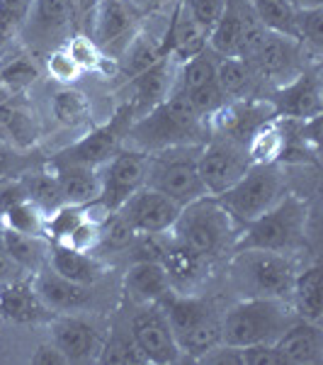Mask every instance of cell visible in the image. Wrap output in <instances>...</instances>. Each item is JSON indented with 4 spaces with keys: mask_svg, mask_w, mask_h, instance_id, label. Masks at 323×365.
Returning <instances> with one entry per match:
<instances>
[{
    "mask_svg": "<svg viewBox=\"0 0 323 365\" xmlns=\"http://www.w3.org/2000/svg\"><path fill=\"white\" fill-rule=\"evenodd\" d=\"M209 137V125L195 113L183 93H173L156 105L151 113L132 122L125 144L144 154L170 149V146L204 144Z\"/></svg>",
    "mask_w": 323,
    "mask_h": 365,
    "instance_id": "obj_1",
    "label": "cell"
},
{
    "mask_svg": "<svg viewBox=\"0 0 323 365\" xmlns=\"http://www.w3.org/2000/svg\"><path fill=\"white\" fill-rule=\"evenodd\" d=\"M240 58L253 71L260 91L265 88L263 96L290 83L304 68L319 61V56L311 54L297 37L265 29L258 20L245 32L243 46H240Z\"/></svg>",
    "mask_w": 323,
    "mask_h": 365,
    "instance_id": "obj_2",
    "label": "cell"
},
{
    "mask_svg": "<svg viewBox=\"0 0 323 365\" xmlns=\"http://www.w3.org/2000/svg\"><path fill=\"white\" fill-rule=\"evenodd\" d=\"M168 234L202 253L204 258L214 261V258H224L233 253L240 225L228 215L219 197L202 195L180 207L178 220L168 229Z\"/></svg>",
    "mask_w": 323,
    "mask_h": 365,
    "instance_id": "obj_3",
    "label": "cell"
},
{
    "mask_svg": "<svg viewBox=\"0 0 323 365\" xmlns=\"http://www.w3.org/2000/svg\"><path fill=\"white\" fill-rule=\"evenodd\" d=\"M309 220H311V205L307 195L287 192L265 215L255 217L253 222L240 227L236 249L297 253L302 246H307Z\"/></svg>",
    "mask_w": 323,
    "mask_h": 365,
    "instance_id": "obj_4",
    "label": "cell"
},
{
    "mask_svg": "<svg viewBox=\"0 0 323 365\" xmlns=\"http://www.w3.org/2000/svg\"><path fill=\"white\" fill-rule=\"evenodd\" d=\"M292 253L236 249L226 261V278L240 297H277L290 302L297 278Z\"/></svg>",
    "mask_w": 323,
    "mask_h": 365,
    "instance_id": "obj_5",
    "label": "cell"
},
{
    "mask_svg": "<svg viewBox=\"0 0 323 365\" xmlns=\"http://www.w3.org/2000/svg\"><path fill=\"white\" fill-rule=\"evenodd\" d=\"M299 319L287 299L240 297L221 314V341L228 346L275 344L292 322Z\"/></svg>",
    "mask_w": 323,
    "mask_h": 365,
    "instance_id": "obj_6",
    "label": "cell"
},
{
    "mask_svg": "<svg viewBox=\"0 0 323 365\" xmlns=\"http://www.w3.org/2000/svg\"><path fill=\"white\" fill-rule=\"evenodd\" d=\"M287 192H295L292 190L290 166L272 161L250 163V168L226 192L216 197L226 207L228 215L243 227L253 222L255 217L265 215L270 207H275Z\"/></svg>",
    "mask_w": 323,
    "mask_h": 365,
    "instance_id": "obj_7",
    "label": "cell"
},
{
    "mask_svg": "<svg viewBox=\"0 0 323 365\" xmlns=\"http://www.w3.org/2000/svg\"><path fill=\"white\" fill-rule=\"evenodd\" d=\"M199 149H202V144H185L149 154L146 185L168 195L178 205H187L192 200L207 195L197 170Z\"/></svg>",
    "mask_w": 323,
    "mask_h": 365,
    "instance_id": "obj_8",
    "label": "cell"
},
{
    "mask_svg": "<svg viewBox=\"0 0 323 365\" xmlns=\"http://www.w3.org/2000/svg\"><path fill=\"white\" fill-rule=\"evenodd\" d=\"M144 17L146 15L132 0H97L83 32L97 44L105 58L117 61L127 44L144 27Z\"/></svg>",
    "mask_w": 323,
    "mask_h": 365,
    "instance_id": "obj_9",
    "label": "cell"
},
{
    "mask_svg": "<svg viewBox=\"0 0 323 365\" xmlns=\"http://www.w3.org/2000/svg\"><path fill=\"white\" fill-rule=\"evenodd\" d=\"M132 127V117L125 108H117L112 120L105 125L85 129L80 137H75L70 144L58 149L56 154L46 158V163H73V166L100 168L125 146L127 132Z\"/></svg>",
    "mask_w": 323,
    "mask_h": 365,
    "instance_id": "obj_10",
    "label": "cell"
},
{
    "mask_svg": "<svg viewBox=\"0 0 323 365\" xmlns=\"http://www.w3.org/2000/svg\"><path fill=\"white\" fill-rule=\"evenodd\" d=\"M73 32H78V25L70 0H34L17 44L42 58L66 44Z\"/></svg>",
    "mask_w": 323,
    "mask_h": 365,
    "instance_id": "obj_11",
    "label": "cell"
},
{
    "mask_svg": "<svg viewBox=\"0 0 323 365\" xmlns=\"http://www.w3.org/2000/svg\"><path fill=\"white\" fill-rule=\"evenodd\" d=\"M248 149L238 141L209 134L197 156V170L207 195H221L250 168Z\"/></svg>",
    "mask_w": 323,
    "mask_h": 365,
    "instance_id": "obj_12",
    "label": "cell"
},
{
    "mask_svg": "<svg viewBox=\"0 0 323 365\" xmlns=\"http://www.w3.org/2000/svg\"><path fill=\"white\" fill-rule=\"evenodd\" d=\"M146 166L149 154L125 144L105 166L97 168L100 197L95 202L105 212H117L139 187L146 185Z\"/></svg>",
    "mask_w": 323,
    "mask_h": 365,
    "instance_id": "obj_13",
    "label": "cell"
},
{
    "mask_svg": "<svg viewBox=\"0 0 323 365\" xmlns=\"http://www.w3.org/2000/svg\"><path fill=\"white\" fill-rule=\"evenodd\" d=\"M178 63L173 56L166 54L163 58H158L154 66H149L146 71H141L139 76L129 78L127 83L117 86L120 91V105L127 110L129 117L139 120L146 113L161 105L168 96H173L175 88V73H178Z\"/></svg>",
    "mask_w": 323,
    "mask_h": 365,
    "instance_id": "obj_14",
    "label": "cell"
},
{
    "mask_svg": "<svg viewBox=\"0 0 323 365\" xmlns=\"http://www.w3.org/2000/svg\"><path fill=\"white\" fill-rule=\"evenodd\" d=\"M272 103L275 113L282 120L307 122L323 113V88H321V63H311L290 83L275 88L265 96Z\"/></svg>",
    "mask_w": 323,
    "mask_h": 365,
    "instance_id": "obj_15",
    "label": "cell"
},
{
    "mask_svg": "<svg viewBox=\"0 0 323 365\" xmlns=\"http://www.w3.org/2000/svg\"><path fill=\"white\" fill-rule=\"evenodd\" d=\"M277 113H275L272 103L268 98L253 96V98H240V100H228L219 113H214L207 120L209 134H219L231 141L248 146L250 137L272 122Z\"/></svg>",
    "mask_w": 323,
    "mask_h": 365,
    "instance_id": "obj_16",
    "label": "cell"
},
{
    "mask_svg": "<svg viewBox=\"0 0 323 365\" xmlns=\"http://www.w3.org/2000/svg\"><path fill=\"white\" fill-rule=\"evenodd\" d=\"M46 327H49V341L66 356L68 363H97L105 334L95 322L83 317V312L54 314Z\"/></svg>",
    "mask_w": 323,
    "mask_h": 365,
    "instance_id": "obj_17",
    "label": "cell"
},
{
    "mask_svg": "<svg viewBox=\"0 0 323 365\" xmlns=\"http://www.w3.org/2000/svg\"><path fill=\"white\" fill-rule=\"evenodd\" d=\"M129 331L149 363L168 365L183 361L178 341L170 331V324L158 302L141 304V312H137L129 322Z\"/></svg>",
    "mask_w": 323,
    "mask_h": 365,
    "instance_id": "obj_18",
    "label": "cell"
},
{
    "mask_svg": "<svg viewBox=\"0 0 323 365\" xmlns=\"http://www.w3.org/2000/svg\"><path fill=\"white\" fill-rule=\"evenodd\" d=\"M161 266L166 270L170 290L180 295H202L204 282L209 280L211 261L202 253L190 249L183 241L173 239L166 232V246H163Z\"/></svg>",
    "mask_w": 323,
    "mask_h": 365,
    "instance_id": "obj_19",
    "label": "cell"
},
{
    "mask_svg": "<svg viewBox=\"0 0 323 365\" xmlns=\"http://www.w3.org/2000/svg\"><path fill=\"white\" fill-rule=\"evenodd\" d=\"M180 207H183V205H178L175 200H170L168 195H163V192L154 190V187L144 185L117 212H120L139 234H166L168 229L175 225V220H178Z\"/></svg>",
    "mask_w": 323,
    "mask_h": 365,
    "instance_id": "obj_20",
    "label": "cell"
},
{
    "mask_svg": "<svg viewBox=\"0 0 323 365\" xmlns=\"http://www.w3.org/2000/svg\"><path fill=\"white\" fill-rule=\"evenodd\" d=\"M32 285L51 314H75V312L85 314L95 302V287L63 278L49 266L32 275Z\"/></svg>",
    "mask_w": 323,
    "mask_h": 365,
    "instance_id": "obj_21",
    "label": "cell"
},
{
    "mask_svg": "<svg viewBox=\"0 0 323 365\" xmlns=\"http://www.w3.org/2000/svg\"><path fill=\"white\" fill-rule=\"evenodd\" d=\"M42 139V117L29 96H10L0 100V141L15 149L34 151Z\"/></svg>",
    "mask_w": 323,
    "mask_h": 365,
    "instance_id": "obj_22",
    "label": "cell"
},
{
    "mask_svg": "<svg viewBox=\"0 0 323 365\" xmlns=\"http://www.w3.org/2000/svg\"><path fill=\"white\" fill-rule=\"evenodd\" d=\"M275 349L285 365H319L323 363V329L321 322L295 319L275 341Z\"/></svg>",
    "mask_w": 323,
    "mask_h": 365,
    "instance_id": "obj_23",
    "label": "cell"
},
{
    "mask_svg": "<svg viewBox=\"0 0 323 365\" xmlns=\"http://www.w3.org/2000/svg\"><path fill=\"white\" fill-rule=\"evenodd\" d=\"M51 312L44 307L32 278H22L0 285V319L8 324H42L51 319Z\"/></svg>",
    "mask_w": 323,
    "mask_h": 365,
    "instance_id": "obj_24",
    "label": "cell"
},
{
    "mask_svg": "<svg viewBox=\"0 0 323 365\" xmlns=\"http://www.w3.org/2000/svg\"><path fill=\"white\" fill-rule=\"evenodd\" d=\"M163 314L170 324V331H173L175 341H183L187 334L195 331L197 327H202L204 322L214 319L216 309L204 295H180V292L170 290L168 295L158 299Z\"/></svg>",
    "mask_w": 323,
    "mask_h": 365,
    "instance_id": "obj_25",
    "label": "cell"
},
{
    "mask_svg": "<svg viewBox=\"0 0 323 365\" xmlns=\"http://www.w3.org/2000/svg\"><path fill=\"white\" fill-rule=\"evenodd\" d=\"M163 44H166V54L175 61H185L207 49V29L190 15L185 3H178L170 10L168 27L163 29Z\"/></svg>",
    "mask_w": 323,
    "mask_h": 365,
    "instance_id": "obj_26",
    "label": "cell"
},
{
    "mask_svg": "<svg viewBox=\"0 0 323 365\" xmlns=\"http://www.w3.org/2000/svg\"><path fill=\"white\" fill-rule=\"evenodd\" d=\"M46 266L54 273L63 275V278L80 282V285H92L95 287L100 280L107 273V266L102 263V258L95 253H80L73 251L63 244L49 241V258H46Z\"/></svg>",
    "mask_w": 323,
    "mask_h": 365,
    "instance_id": "obj_27",
    "label": "cell"
},
{
    "mask_svg": "<svg viewBox=\"0 0 323 365\" xmlns=\"http://www.w3.org/2000/svg\"><path fill=\"white\" fill-rule=\"evenodd\" d=\"M46 168L54 173L56 185H58V195H61L63 205L85 207V205L95 202L100 197L97 168L73 166V163H46Z\"/></svg>",
    "mask_w": 323,
    "mask_h": 365,
    "instance_id": "obj_28",
    "label": "cell"
},
{
    "mask_svg": "<svg viewBox=\"0 0 323 365\" xmlns=\"http://www.w3.org/2000/svg\"><path fill=\"white\" fill-rule=\"evenodd\" d=\"M166 56V44H163V34L149 32L146 27L139 29V34L127 44V49L122 51L120 58L115 61V88L127 83L129 78L139 76L141 71L154 66L158 58Z\"/></svg>",
    "mask_w": 323,
    "mask_h": 365,
    "instance_id": "obj_29",
    "label": "cell"
},
{
    "mask_svg": "<svg viewBox=\"0 0 323 365\" xmlns=\"http://www.w3.org/2000/svg\"><path fill=\"white\" fill-rule=\"evenodd\" d=\"M44 78L42 58L27 49L3 54L0 49V91L5 96H29L34 86Z\"/></svg>",
    "mask_w": 323,
    "mask_h": 365,
    "instance_id": "obj_30",
    "label": "cell"
},
{
    "mask_svg": "<svg viewBox=\"0 0 323 365\" xmlns=\"http://www.w3.org/2000/svg\"><path fill=\"white\" fill-rule=\"evenodd\" d=\"M49 117L56 122L58 127L78 132V129L88 127L92 115V103L90 98L80 91L78 86H51L49 88Z\"/></svg>",
    "mask_w": 323,
    "mask_h": 365,
    "instance_id": "obj_31",
    "label": "cell"
},
{
    "mask_svg": "<svg viewBox=\"0 0 323 365\" xmlns=\"http://www.w3.org/2000/svg\"><path fill=\"white\" fill-rule=\"evenodd\" d=\"M125 292L134 302L151 304L158 302L163 295L170 292V282L163 266L158 261H134L127 263L125 278H122Z\"/></svg>",
    "mask_w": 323,
    "mask_h": 365,
    "instance_id": "obj_32",
    "label": "cell"
},
{
    "mask_svg": "<svg viewBox=\"0 0 323 365\" xmlns=\"http://www.w3.org/2000/svg\"><path fill=\"white\" fill-rule=\"evenodd\" d=\"M292 309L297 312L299 319L321 322L323 317V297H321V266L314 261L311 266L297 270L295 285L290 295Z\"/></svg>",
    "mask_w": 323,
    "mask_h": 365,
    "instance_id": "obj_33",
    "label": "cell"
},
{
    "mask_svg": "<svg viewBox=\"0 0 323 365\" xmlns=\"http://www.w3.org/2000/svg\"><path fill=\"white\" fill-rule=\"evenodd\" d=\"M216 83L224 91L228 100H240V98H253L263 96L260 86H258L253 71L240 56H219L216 61Z\"/></svg>",
    "mask_w": 323,
    "mask_h": 365,
    "instance_id": "obj_34",
    "label": "cell"
},
{
    "mask_svg": "<svg viewBox=\"0 0 323 365\" xmlns=\"http://www.w3.org/2000/svg\"><path fill=\"white\" fill-rule=\"evenodd\" d=\"M0 244L5 251L15 258L17 266H22L29 275L39 273L46 268V258H49V239L44 237H27V234H17L10 229L0 227Z\"/></svg>",
    "mask_w": 323,
    "mask_h": 365,
    "instance_id": "obj_35",
    "label": "cell"
},
{
    "mask_svg": "<svg viewBox=\"0 0 323 365\" xmlns=\"http://www.w3.org/2000/svg\"><path fill=\"white\" fill-rule=\"evenodd\" d=\"M20 180H22L25 192H27V200L37 205L44 215H49V212H54L56 207H61L63 205L61 195H58L56 178H54V173L46 168V163H39V166L25 170V173L20 175Z\"/></svg>",
    "mask_w": 323,
    "mask_h": 365,
    "instance_id": "obj_36",
    "label": "cell"
},
{
    "mask_svg": "<svg viewBox=\"0 0 323 365\" xmlns=\"http://www.w3.org/2000/svg\"><path fill=\"white\" fill-rule=\"evenodd\" d=\"M216 61L219 56L209 49H202L199 54L185 58V61L178 63V73H175V88L173 93H190L195 88L209 83V81L216 78Z\"/></svg>",
    "mask_w": 323,
    "mask_h": 365,
    "instance_id": "obj_37",
    "label": "cell"
},
{
    "mask_svg": "<svg viewBox=\"0 0 323 365\" xmlns=\"http://www.w3.org/2000/svg\"><path fill=\"white\" fill-rule=\"evenodd\" d=\"M285 141H287V129L282 117H275L272 122H268L263 129L250 137L248 141V156L253 163H272L280 161L282 151H285Z\"/></svg>",
    "mask_w": 323,
    "mask_h": 365,
    "instance_id": "obj_38",
    "label": "cell"
},
{
    "mask_svg": "<svg viewBox=\"0 0 323 365\" xmlns=\"http://www.w3.org/2000/svg\"><path fill=\"white\" fill-rule=\"evenodd\" d=\"M63 49L68 51V56L78 63V68L83 73H105L112 78L115 76V61L105 58L102 51L97 49V44L88 37L85 32H73L68 37V42L63 44Z\"/></svg>",
    "mask_w": 323,
    "mask_h": 365,
    "instance_id": "obj_39",
    "label": "cell"
},
{
    "mask_svg": "<svg viewBox=\"0 0 323 365\" xmlns=\"http://www.w3.org/2000/svg\"><path fill=\"white\" fill-rule=\"evenodd\" d=\"M0 227L17 234H27V237L46 239V215L29 200H22V202L0 212Z\"/></svg>",
    "mask_w": 323,
    "mask_h": 365,
    "instance_id": "obj_40",
    "label": "cell"
},
{
    "mask_svg": "<svg viewBox=\"0 0 323 365\" xmlns=\"http://www.w3.org/2000/svg\"><path fill=\"white\" fill-rule=\"evenodd\" d=\"M97 363H110V365H139V363H149L146 356L141 353V349L134 341L129 327L125 331H110L105 334L102 349H100Z\"/></svg>",
    "mask_w": 323,
    "mask_h": 365,
    "instance_id": "obj_41",
    "label": "cell"
},
{
    "mask_svg": "<svg viewBox=\"0 0 323 365\" xmlns=\"http://www.w3.org/2000/svg\"><path fill=\"white\" fill-rule=\"evenodd\" d=\"M250 8L265 29L295 37V3L292 0H248Z\"/></svg>",
    "mask_w": 323,
    "mask_h": 365,
    "instance_id": "obj_42",
    "label": "cell"
},
{
    "mask_svg": "<svg viewBox=\"0 0 323 365\" xmlns=\"http://www.w3.org/2000/svg\"><path fill=\"white\" fill-rule=\"evenodd\" d=\"M295 37L302 42L314 56L323 51V5L295 10Z\"/></svg>",
    "mask_w": 323,
    "mask_h": 365,
    "instance_id": "obj_43",
    "label": "cell"
},
{
    "mask_svg": "<svg viewBox=\"0 0 323 365\" xmlns=\"http://www.w3.org/2000/svg\"><path fill=\"white\" fill-rule=\"evenodd\" d=\"M34 0H0V49L15 44L25 27Z\"/></svg>",
    "mask_w": 323,
    "mask_h": 365,
    "instance_id": "obj_44",
    "label": "cell"
},
{
    "mask_svg": "<svg viewBox=\"0 0 323 365\" xmlns=\"http://www.w3.org/2000/svg\"><path fill=\"white\" fill-rule=\"evenodd\" d=\"M42 68L44 78H49L56 86H75L80 81V76H83V71L78 68V63L68 56V51L63 46L42 56Z\"/></svg>",
    "mask_w": 323,
    "mask_h": 365,
    "instance_id": "obj_45",
    "label": "cell"
},
{
    "mask_svg": "<svg viewBox=\"0 0 323 365\" xmlns=\"http://www.w3.org/2000/svg\"><path fill=\"white\" fill-rule=\"evenodd\" d=\"M102 222L92 220V217L85 212L83 220L70 229L61 241H56V244H63V246H68V249L80 251V253H95L100 246V237H102Z\"/></svg>",
    "mask_w": 323,
    "mask_h": 365,
    "instance_id": "obj_46",
    "label": "cell"
},
{
    "mask_svg": "<svg viewBox=\"0 0 323 365\" xmlns=\"http://www.w3.org/2000/svg\"><path fill=\"white\" fill-rule=\"evenodd\" d=\"M39 163H44V158L37 156V149L22 151V149H15L13 144L0 141V180L17 178V175H22L25 170L39 166Z\"/></svg>",
    "mask_w": 323,
    "mask_h": 365,
    "instance_id": "obj_47",
    "label": "cell"
},
{
    "mask_svg": "<svg viewBox=\"0 0 323 365\" xmlns=\"http://www.w3.org/2000/svg\"><path fill=\"white\" fill-rule=\"evenodd\" d=\"M185 98L190 100V105L195 108V113L199 117H204V120H209L211 115L219 113V110L228 103V98L224 96V91L219 88V83H216V78L195 88V91L185 93Z\"/></svg>",
    "mask_w": 323,
    "mask_h": 365,
    "instance_id": "obj_48",
    "label": "cell"
},
{
    "mask_svg": "<svg viewBox=\"0 0 323 365\" xmlns=\"http://www.w3.org/2000/svg\"><path fill=\"white\" fill-rule=\"evenodd\" d=\"M183 3H185V8L190 10V15L195 17L209 34V29L219 20V15L224 13L226 0H183Z\"/></svg>",
    "mask_w": 323,
    "mask_h": 365,
    "instance_id": "obj_49",
    "label": "cell"
},
{
    "mask_svg": "<svg viewBox=\"0 0 323 365\" xmlns=\"http://www.w3.org/2000/svg\"><path fill=\"white\" fill-rule=\"evenodd\" d=\"M240 356H243V365H285L277 349H275V344L243 346Z\"/></svg>",
    "mask_w": 323,
    "mask_h": 365,
    "instance_id": "obj_50",
    "label": "cell"
},
{
    "mask_svg": "<svg viewBox=\"0 0 323 365\" xmlns=\"http://www.w3.org/2000/svg\"><path fill=\"white\" fill-rule=\"evenodd\" d=\"M22 278H32L22 266H17L15 258L5 251V246L0 244V285L5 282H13V280H22Z\"/></svg>",
    "mask_w": 323,
    "mask_h": 365,
    "instance_id": "obj_51",
    "label": "cell"
},
{
    "mask_svg": "<svg viewBox=\"0 0 323 365\" xmlns=\"http://www.w3.org/2000/svg\"><path fill=\"white\" fill-rule=\"evenodd\" d=\"M29 363H34V365H68L66 356H63V353L58 351L51 341L39 344L37 349L32 351V356H29Z\"/></svg>",
    "mask_w": 323,
    "mask_h": 365,
    "instance_id": "obj_52",
    "label": "cell"
},
{
    "mask_svg": "<svg viewBox=\"0 0 323 365\" xmlns=\"http://www.w3.org/2000/svg\"><path fill=\"white\" fill-rule=\"evenodd\" d=\"M134 5L141 10L144 15L149 13H158V10H173L178 3H183V0H132Z\"/></svg>",
    "mask_w": 323,
    "mask_h": 365,
    "instance_id": "obj_53",
    "label": "cell"
},
{
    "mask_svg": "<svg viewBox=\"0 0 323 365\" xmlns=\"http://www.w3.org/2000/svg\"><path fill=\"white\" fill-rule=\"evenodd\" d=\"M3 319H0V361H3L5 356H8V334H5V329H3Z\"/></svg>",
    "mask_w": 323,
    "mask_h": 365,
    "instance_id": "obj_54",
    "label": "cell"
},
{
    "mask_svg": "<svg viewBox=\"0 0 323 365\" xmlns=\"http://www.w3.org/2000/svg\"><path fill=\"white\" fill-rule=\"evenodd\" d=\"M295 8H311V5H323V0H292Z\"/></svg>",
    "mask_w": 323,
    "mask_h": 365,
    "instance_id": "obj_55",
    "label": "cell"
}]
</instances>
